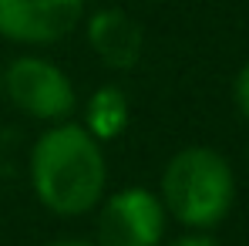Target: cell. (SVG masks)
I'll use <instances>...</instances> for the list:
<instances>
[{"label": "cell", "instance_id": "cell-1", "mask_svg": "<svg viewBox=\"0 0 249 246\" xmlns=\"http://www.w3.org/2000/svg\"><path fill=\"white\" fill-rule=\"evenodd\" d=\"M108 182L101 142L74 122H57L31 149V186L51 212L81 216L101 203Z\"/></svg>", "mask_w": 249, "mask_h": 246}, {"label": "cell", "instance_id": "cell-2", "mask_svg": "<svg viewBox=\"0 0 249 246\" xmlns=\"http://www.w3.org/2000/svg\"><path fill=\"white\" fill-rule=\"evenodd\" d=\"M159 199L185 229H215L236 203V175L226 155L209 145H189L168 159Z\"/></svg>", "mask_w": 249, "mask_h": 246}, {"label": "cell", "instance_id": "cell-3", "mask_svg": "<svg viewBox=\"0 0 249 246\" xmlns=\"http://www.w3.org/2000/svg\"><path fill=\"white\" fill-rule=\"evenodd\" d=\"M7 98L31 118L68 122L78 108V95L71 78L47 57H17L3 71Z\"/></svg>", "mask_w": 249, "mask_h": 246}, {"label": "cell", "instance_id": "cell-4", "mask_svg": "<svg viewBox=\"0 0 249 246\" xmlns=\"http://www.w3.org/2000/svg\"><path fill=\"white\" fill-rule=\"evenodd\" d=\"M165 206L155 192L135 186L108 196L98 216V246H162Z\"/></svg>", "mask_w": 249, "mask_h": 246}, {"label": "cell", "instance_id": "cell-5", "mask_svg": "<svg viewBox=\"0 0 249 246\" xmlns=\"http://www.w3.org/2000/svg\"><path fill=\"white\" fill-rule=\"evenodd\" d=\"M84 17V0H0V34L17 44H57Z\"/></svg>", "mask_w": 249, "mask_h": 246}, {"label": "cell", "instance_id": "cell-6", "mask_svg": "<svg viewBox=\"0 0 249 246\" xmlns=\"http://www.w3.org/2000/svg\"><path fill=\"white\" fill-rule=\"evenodd\" d=\"M88 41L108 68H135L142 57V27L118 7H105L88 17Z\"/></svg>", "mask_w": 249, "mask_h": 246}, {"label": "cell", "instance_id": "cell-7", "mask_svg": "<svg viewBox=\"0 0 249 246\" xmlns=\"http://www.w3.org/2000/svg\"><path fill=\"white\" fill-rule=\"evenodd\" d=\"M124 125H128V101L115 84H105L98 88L91 98H88V112H84V128L98 138V142H108L115 135H122Z\"/></svg>", "mask_w": 249, "mask_h": 246}, {"label": "cell", "instance_id": "cell-8", "mask_svg": "<svg viewBox=\"0 0 249 246\" xmlns=\"http://www.w3.org/2000/svg\"><path fill=\"white\" fill-rule=\"evenodd\" d=\"M232 101H236L239 115L249 122V61L239 68V75H236V81H232Z\"/></svg>", "mask_w": 249, "mask_h": 246}, {"label": "cell", "instance_id": "cell-9", "mask_svg": "<svg viewBox=\"0 0 249 246\" xmlns=\"http://www.w3.org/2000/svg\"><path fill=\"white\" fill-rule=\"evenodd\" d=\"M168 246H219V240L209 233V229H189L185 236H178V240H172Z\"/></svg>", "mask_w": 249, "mask_h": 246}, {"label": "cell", "instance_id": "cell-10", "mask_svg": "<svg viewBox=\"0 0 249 246\" xmlns=\"http://www.w3.org/2000/svg\"><path fill=\"white\" fill-rule=\"evenodd\" d=\"M47 246H98V243H88V240H54Z\"/></svg>", "mask_w": 249, "mask_h": 246}, {"label": "cell", "instance_id": "cell-11", "mask_svg": "<svg viewBox=\"0 0 249 246\" xmlns=\"http://www.w3.org/2000/svg\"><path fill=\"white\" fill-rule=\"evenodd\" d=\"M0 95H3V71H0Z\"/></svg>", "mask_w": 249, "mask_h": 246}, {"label": "cell", "instance_id": "cell-12", "mask_svg": "<svg viewBox=\"0 0 249 246\" xmlns=\"http://www.w3.org/2000/svg\"><path fill=\"white\" fill-rule=\"evenodd\" d=\"M246 159H249V155H246Z\"/></svg>", "mask_w": 249, "mask_h": 246}]
</instances>
